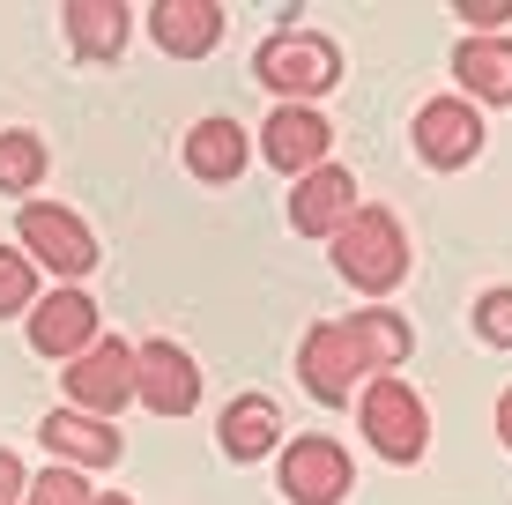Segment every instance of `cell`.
<instances>
[{
	"mask_svg": "<svg viewBox=\"0 0 512 505\" xmlns=\"http://www.w3.org/2000/svg\"><path fill=\"white\" fill-rule=\"evenodd\" d=\"M416 350V327L401 320V312L386 305H364L349 312V320H312L305 342H297V379H305L312 402H349V394L364 387V379L379 372H401Z\"/></svg>",
	"mask_w": 512,
	"mask_h": 505,
	"instance_id": "1",
	"label": "cell"
},
{
	"mask_svg": "<svg viewBox=\"0 0 512 505\" xmlns=\"http://www.w3.org/2000/svg\"><path fill=\"white\" fill-rule=\"evenodd\" d=\"M327 246H334V268H342V283L364 290V298H386V290H401V275H409V231H401L394 208L357 201V216H349L342 231L327 238Z\"/></svg>",
	"mask_w": 512,
	"mask_h": 505,
	"instance_id": "2",
	"label": "cell"
},
{
	"mask_svg": "<svg viewBox=\"0 0 512 505\" xmlns=\"http://www.w3.org/2000/svg\"><path fill=\"white\" fill-rule=\"evenodd\" d=\"M253 82L275 90V104H312L327 90H342V45L327 30H275L253 52Z\"/></svg>",
	"mask_w": 512,
	"mask_h": 505,
	"instance_id": "3",
	"label": "cell"
},
{
	"mask_svg": "<svg viewBox=\"0 0 512 505\" xmlns=\"http://www.w3.org/2000/svg\"><path fill=\"white\" fill-rule=\"evenodd\" d=\"M357 424H364V439H372V454L394 461V468H409V461L431 454V409H423V394L409 387V379H394V372L364 379Z\"/></svg>",
	"mask_w": 512,
	"mask_h": 505,
	"instance_id": "4",
	"label": "cell"
},
{
	"mask_svg": "<svg viewBox=\"0 0 512 505\" xmlns=\"http://www.w3.org/2000/svg\"><path fill=\"white\" fill-rule=\"evenodd\" d=\"M15 246H23L30 268L67 275V290L97 268V231L75 216V208H60V201H23L15 208Z\"/></svg>",
	"mask_w": 512,
	"mask_h": 505,
	"instance_id": "5",
	"label": "cell"
},
{
	"mask_svg": "<svg viewBox=\"0 0 512 505\" xmlns=\"http://www.w3.org/2000/svg\"><path fill=\"white\" fill-rule=\"evenodd\" d=\"M67 409H82V416H104L112 424L119 409L134 402V342H119V335H97L82 357H67Z\"/></svg>",
	"mask_w": 512,
	"mask_h": 505,
	"instance_id": "6",
	"label": "cell"
},
{
	"mask_svg": "<svg viewBox=\"0 0 512 505\" xmlns=\"http://www.w3.org/2000/svg\"><path fill=\"white\" fill-rule=\"evenodd\" d=\"M409 142H416V156L431 171H461V164H475L483 156V112H475L468 97H423L416 104V119H409Z\"/></svg>",
	"mask_w": 512,
	"mask_h": 505,
	"instance_id": "7",
	"label": "cell"
},
{
	"mask_svg": "<svg viewBox=\"0 0 512 505\" xmlns=\"http://www.w3.org/2000/svg\"><path fill=\"white\" fill-rule=\"evenodd\" d=\"M134 402L156 409V416H193L201 409V364L164 335L134 342Z\"/></svg>",
	"mask_w": 512,
	"mask_h": 505,
	"instance_id": "8",
	"label": "cell"
},
{
	"mask_svg": "<svg viewBox=\"0 0 512 505\" xmlns=\"http://www.w3.org/2000/svg\"><path fill=\"white\" fill-rule=\"evenodd\" d=\"M357 491V461L342 454V439H290L282 446V498L290 505H342Z\"/></svg>",
	"mask_w": 512,
	"mask_h": 505,
	"instance_id": "9",
	"label": "cell"
},
{
	"mask_svg": "<svg viewBox=\"0 0 512 505\" xmlns=\"http://www.w3.org/2000/svg\"><path fill=\"white\" fill-rule=\"evenodd\" d=\"M334 149V127L320 104H275L268 127H260V156H268L275 171H290V179H305V171H320Z\"/></svg>",
	"mask_w": 512,
	"mask_h": 505,
	"instance_id": "10",
	"label": "cell"
},
{
	"mask_svg": "<svg viewBox=\"0 0 512 505\" xmlns=\"http://www.w3.org/2000/svg\"><path fill=\"white\" fill-rule=\"evenodd\" d=\"M282 208H290V231L297 238H334L349 216H357V171L327 156L320 171H305V179L290 186V201H282Z\"/></svg>",
	"mask_w": 512,
	"mask_h": 505,
	"instance_id": "11",
	"label": "cell"
},
{
	"mask_svg": "<svg viewBox=\"0 0 512 505\" xmlns=\"http://www.w3.org/2000/svg\"><path fill=\"white\" fill-rule=\"evenodd\" d=\"M104 335V312L90 305V290H52L45 305H30V350L38 357H82Z\"/></svg>",
	"mask_w": 512,
	"mask_h": 505,
	"instance_id": "12",
	"label": "cell"
},
{
	"mask_svg": "<svg viewBox=\"0 0 512 505\" xmlns=\"http://www.w3.org/2000/svg\"><path fill=\"white\" fill-rule=\"evenodd\" d=\"M223 30H231L223 0H156L149 8V38L164 45L171 60H208V52L223 45Z\"/></svg>",
	"mask_w": 512,
	"mask_h": 505,
	"instance_id": "13",
	"label": "cell"
},
{
	"mask_svg": "<svg viewBox=\"0 0 512 505\" xmlns=\"http://www.w3.org/2000/svg\"><path fill=\"white\" fill-rule=\"evenodd\" d=\"M38 439H45V454H60V468H112L127 454V439L104 416H82V409H52L38 424Z\"/></svg>",
	"mask_w": 512,
	"mask_h": 505,
	"instance_id": "14",
	"label": "cell"
},
{
	"mask_svg": "<svg viewBox=\"0 0 512 505\" xmlns=\"http://www.w3.org/2000/svg\"><path fill=\"white\" fill-rule=\"evenodd\" d=\"M245 164H253V134H245L231 112H223V119H193V134H186V171H193V179L231 186Z\"/></svg>",
	"mask_w": 512,
	"mask_h": 505,
	"instance_id": "15",
	"label": "cell"
},
{
	"mask_svg": "<svg viewBox=\"0 0 512 505\" xmlns=\"http://www.w3.org/2000/svg\"><path fill=\"white\" fill-rule=\"evenodd\" d=\"M216 446H223V461H238V468L268 461L282 446V409L268 394H238V402L223 409V424H216Z\"/></svg>",
	"mask_w": 512,
	"mask_h": 505,
	"instance_id": "16",
	"label": "cell"
},
{
	"mask_svg": "<svg viewBox=\"0 0 512 505\" xmlns=\"http://www.w3.org/2000/svg\"><path fill=\"white\" fill-rule=\"evenodd\" d=\"M127 23L134 15L119 0H67L60 8V30H67V52L75 60H119L127 52Z\"/></svg>",
	"mask_w": 512,
	"mask_h": 505,
	"instance_id": "17",
	"label": "cell"
},
{
	"mask_svg": "<svg viewBox=\"0 0 512 505\" xmlns=\"http://www.w3.org/2000/svg\"><path fill=\"white\" fill-rule=\"evenodd\" d=\"M453 82L468 104H512V38H461L453 52Z\"/></svg>",
	"mask_w": 512,
	"mask_h": 505,
	"instance_id": "18",
	"label": "cell"
},
{
	"mask_svg": "<svg viewBox=\"0 0 512 505\" xmlns=\"http://www.w3.org/2000/svg\"><path fill=\"white\" fill-rule=\"evenodd\" d=\"M38 186H45V142L30 127H8L0 134V194L23 201V194H38Z\"/></svg>",
	"mask_w": 512,
	"mask_h": 505,
	"instance_id": "19",
	"label": "cell"
},
{
	"mask_svg": "<svg viewBox=\"0 0 512 505\" xmlns=\"http://www.w3.org/2000/svg\"><path fill=\"white\" fill-rule=\"evenodd\" d=\"M38 305V268L23 260V246H0V320Z\"/></svg>",
	"mask_w": 512,
	"mask_h": 505,
	"instance_id": "20",
	"label": "cell"
},
{
	"mask_svg": "<svg viewBox=\"0 0 512 505\" xmlns=\"http://www.w3.org/2000/svg\"><path fill=\"white\" fill-rule=\"evenodd\" d=\"M97 491L82 483V468H45V476L23 483V505H90Z\"/></svg>",
	"mask_w": 512,
	"mask_h": 505,
	"instance_id": "21",
	"label": "cell"
},
{
	"mask_svg": "<svg viewBox=\"0 0 512 505\" xmlns=\"http://www.w3.org/2000/svg\"><path fill=\"white\" fill-rule=\"evenodd\" d=\"M475 335H483L490 350H512V283H498V290L475 298Z\"/></svg>",
	"mask_w": 512,
	"mask_h": 505,
	"instance_id": "22",
	"label": "cell"
},
{
	"mask_svg": "<svg viewBox=\"0 0 512 505\" xmlns=\"http://www.w3.org/2000/svg\"><path fill=\"white\" fill-rule=\"evenodd\" d=\"M461 23H475V38H498V23H512V0H468Z\"/></svg>",
	"mask_w": 512,
	"mask_h": 505,
	"instance_id": "23",
	"label": "cell"
},
{
	"mask_svg": "<svg viewBox=\"0 0 512 505\" xmlns=\"http://www.w3.org/2000/svg\"><path fill=\"white\" fill-rule=\"evenodd\" d=\"M23 483H30V476H23V461L0 446V505H23Z\"/></svg>",
	"mask_w": 512,
	"mask_h": 505,
	"instance_id": "24",
	"label": "cell"
},
{
	"mask_svg": "<svg viewBox=\"0 0 512 505\" xmlns=\"http://www.w3.org/2000/svg\"><path fill=\"white\" fill-rule=\"evenodd\" d=\"M498 439H505V446H512V387H505V394H498Z\"/></svg>",
	"mask_w": 512,
	"mask_h": 505,
	"instance_id": "25",
	"label": "cell"
},
{
	"mask_svg": "<svg viewBox=\"0 0 512 505\" xmlns=\"http://www.w3.org/2000/svg\"><path fill=\"white\" fill-rule=\"evenodd\" d=\"M90 505H134V498H112V491H104V498H90Z\"/></svg>",
	"mask_w": 512,
	"mask_h": 505,
	"instance_id": "26",
	"label": "cell"
}]
</instances>
